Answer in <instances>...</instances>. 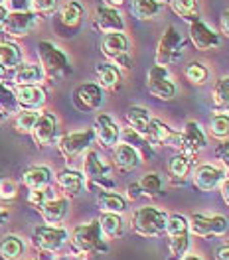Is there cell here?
<instances>
[{
    "mask_svg": "<svg viewBox=\"0 0 229 260\" xmlns=\"http://www.w3.org/2000/svg\"><path fill=\"white\" fill-rule=\"evenodd\" d=\"M71 246L75 252L89 254V252H107V244L99 227V221H89L85 225L73 229L71 233Z\"/></svg>",
    "mask_w": 229,
    "mask_h": 260,
    "instance_id": "6da1fadb",
    "label": "cell"
},
{
    "mask_svg": "<svg viewBox=\"0 0 229 260\" xmlns=\"http://www.w3.org/2000/svg\"><path fill=\"white\" fill-rule=\"evenodd\" d=\"M38 57H40V65L46 71V77L58 79L71 71V65L64 49H60L53 42H48V40L38 42Z\"/></svg>",
    "mask_w": 229,
    "mask_h": 260,
    "instance_id": "7a4b0ae2",
    "label": "cell"
},
{
    "mask_svg": "<svg viewBox=\"0 0 229 260\" xmlns=\"http://www.w3.org/2000/svg\"><path fill=\"white\" fill-rule=\"evenodd\" d=\"M166 221H168L166 213L152 205H147V207H140L134 211L131 225L132 231L140 237H158L166 229Z\"/></svg>",
    "mask_w": 229,
    "mask_h": 260,
    "instance_id": "3957f363",
    "label": "cell"
},
{
    "mask_svg": "<svg viewBox=\"0 0 229 260\" xmlns=\"http://www.w3.org/2000/svg\"><path fill=\"white\" fill-rule=\"evenodd\" d=\"M101 49H103L105 57L113 61V65H119L123 69H131L132 67L131 44H129V38L123 32L105 34L103 40H101Z\"/></svg>",
    "mask_w": 229,
    "mask_h": 260,
    "instance_id": "277c9868",
    "label": "cell"
},
{
    "mask_svg": "<svg viewBox=\"0 0 229 260\" xmlns=\"http://www.w3.org/2000/svg\"><path fill=\"white\" fill-rule=\"evenodd\" d=\"M83 176L87 181L99 185L101 191H113L114 189V181L111 178V166L103 162L95 150H87V154L83 158Z\"/></svg>",
    "mask_w": 229,
    "mask_h": 260,
    "instance_id": "5b68a950",
    "label": "cell"
},
{
    "mask_svg": "<svg viewBox=\"0 0 229 260\" xmlns=\"http://www.w3.org/2000/svg\"><path fill=\"white\" fill-rule=\"evenodd\" d=\"M186 46L182 34L176 30V26H168L164 30L162 38L158 42V48H156V65H172L174 61H178L182 55V49Z\"/></svg>",
    "mask_w": 229,
    "mask_h": 260,
    "instance_id": "8992f818",
    "label": "cell"
},
{
    "mask_svg": "<svg viewBox=\"0 0 229 260\" xmlns=\"http://www.w3.org/2000/svg\"><path fill=\"white\" fill-rule=\"evenodd\" d=\"M69 241V233L58 225H42L34 229L32 243L42 252H58Z\"/></svg>",
    "mask_w": 229,
    "mask_h": 260,
    "instance_id": "52a82bcc",
    "label": "cell"
},
{
    "mask_svg": "<svg viewBox=\"0 0 229 260\" xmlns=\"http://www.w3.org/2000/svg\"><path fill=\"white\" fill-rule=\"evenodd\" d=\"M93 140H95L93 128L67 132V134H64V136L58 140V148H60V154L69 162V160L77 158L79 154H83L87 148L93 144Z\"/></svg>",
    "mask_w": 229,
    "mask_h": 260,
    "instance_id": "ba28073f",
    "label": "cell"
},
{
    "mask_svg": "<svg viewBox=\"0 0 229 260\" xmlns=\"http://www.w3.org/2000/svg\"><path fill=\"white\" fill-rule=\"evenodd\" d=\"M147 89L152 97L160 101H172L176 97V85L170 81L168 69L162 65H152L147 75Z\"/></svg>",
    "mask_w": 229,
    "mask_h": 260,
    "instance_id": "9c48e42d",
    "label": "cell"
},
{
    "mask_svg": "<svg viewBox=\"0 0 229 260\" xmlns=\"http://www.w3.org/2000/svg\"><path fill=\"white\" fill-rule=\"evenodd\" d=\"M71 101H73V107L81 113H95L101 109L103 105V89L99 87L97 83H83L79 87L73 89L71 93Z\"/></svg>",
    "mask_w": 229,
    "mask_h": 260,
    "instance_id": "30bf717a",
    "label": "cell"
},
{
    "mask_svg": "<svg viewBox=\"0 0 229 260\" xmlns=\"http://www.w3.org/2000/svg\"><path fill=\"white\" fill-rule=\"evenodd\" d=\"M188 227H190V233L196 235V237H210V235L221 237V235H225L229 231V223L223 215L206 217V215L194 213L188 219Z\"/></svg>",
    "mask_w": 229,
    "mask_h": 260,
    "instance_id": "8fae6325",
    "label": "cell"
},
{
    "mask_svg": "<svg viewBox=\"0 0 229 260\" xmlns=\"http://www.w3.org/2000/svg\"><path fill=\"white\" fill-rule=\"evenodd\" d=\"M38 14L34 10H28V12H8V16L2 24V30L6 36L10 38H24L32 32L34 28L38 26Z\"/></svg>",
    "mask_w": 229,
    "mask_h": 260,
    "instance_id": "7c38bea8",
    "label": "cell"
},
{
    "mask_svg": "<svg viewBox=\"0 0 229 260\" xmlns=\"http://www.w3.org/2000/svg\"><path fill=\"white\" fill-rule=\"evenodd\" d=\"M30 134H32L34 142L40 148L49 146L58 136V118H55V114L49 113V111H40V116H38V120H36Z\"/></svg>",
    "mask_w": 229,
    "mask_h": 260,
    "instance_id": "4fadbf2b",
    "label": "cell"
},
{
    "mask_svg": "<svg viewBox=\"0 0 229 260\" xmlns=\"http://www.w3.org/2000/svg\"><path fill=\"white\" fill-rule=\"evenodd\" d=\"M145 136H147V140L154 142V144H166V146L182 150V132L172 130L168 124H164L162 120H158V118H150Z\"/></svg>",
    "mask_w": 229,
    "mask_h": 260,
    "instance_id": "5bb4252c",
    "label": "cell"
},
{
    "mask_svg": "<svg viewBox=\"0 0 229 260\" xmlns=\"http://www.w3.org/2000/svg\"><path fill=\"white\" fill-rule=\"evenodd\" d=\"M95 140L103 148H114L121 140V128L109 114H97L95 116Z\"/></svg>",
    "mask_w": 229,
    "mask_h": 260,
    "instance_id": "9a60e30c",
    "label": "cell"
},
{
    "mask_svg": "<svg viewBox=\"0 0 229 260\" xmlns=\"http://www.w3.org/2000/svg\"><path fill=\"white\" fill-rule=\"evenodd\" d=\"M223 179H225L223 168H217L213 164L197 166L196 172H194V185L199 191H204V193H210L213 189H217Z\"/></svg>",
    "mask_w": 229,
    "mask_h": 260,
    "instance_id": "2e32d148",
    "label": "cell"
},
{
    "mask_svg": "<svg viewBox=\"0 0 229 260\" xmlns=\"http://www.w3.org/2000/svg\"><path fill=\"white\" fill-rule=\"evenodd\" d=\"M190 40L199 51H210V49H215L221 46L219 36L213 32L210 26H206L199 18L190 22Z\"/></svg>",
    "mask_w": 229,
    "mask_h": 260,
    "instance_id": "e0dca14e",
    "label": "cell"
},
{
    "mask_svg": "<svg viewBox=\"0 0 229 260\" xmlns=\"http://www.w3.org/2000/svg\"><path fill=\"white\" fill-rule=\"evenodd\" d=\"M206 146H208V140H206L204 130L199 128L196 120H188L182 130V152L186 156L194 158L197 152H202Z\"/></svg>",
    "mask_w": 229,
    "mask_h": 260,
    "instance_id": "ac0fdd59",
    "label": "cell"
},
{
    "mask_svg": "<svg viewBox=\"0 0 229 260\" xmlns=\"http://www.w3.org/2000/svg\"><path fill=\"white\" fill-rule=\"evenodd\" d=\"M95 28L101 34H111V32H125V20L121 16V12L113 8V6H99L95 12V20H93Z\"/></svg>",
    "mask_w": 229,
    "mask_h": 260,
    "instance_id": "d6986e66",
    "label": "cell"
},
{
    "mask_svg": "<svg viewBox=\"0 0 229 260\" xmlns=\"http://www.w3.org/2000/svg\"><path fill=\"white\" fill-rule=\"evenodd\" d=\"M14 95L20 109H38V111L46 105V99H48L44 87L40 85H16Z\"/></svg>",
    "mask_w": 229,
    "mask_h": 260,
    "instance_id": "ffe728a7",
    "label": "cell"
},
{
    "mask_svg": "<svg viewBox=\"0 0 229 260\" xmlns=\"http://www.w3.org/2000/svg\"><path fill=\"white\" fill-rule=\"evenodd\" d=\"M55 181H58L60 189L64 191V195H66L67 199L69 197H77L85 189V176H83V172H77V170L66 168V170L58 172Z\"/></svg>",
    "mask_w": 229,
    "mask_h": 260,
    "instance_id": "44dd1931",
    "label": "cell"
},
{
    "mask_svg": "<svg viewBox=\"0 0 229 260\" xmlns=\"http://www.w3.org/2000/svg\"><path fill=\"white\" fill-rule=\"evenodd\" d=\"M38 211L42 213V217H44V221L48 225H58V223H62L66 219L67 213H69V199L67 197H51Z\"/></svg>",
    "mask_w": 229,
    "mask_h": 260,
    "instance_id": "7402d4cb",
    "label": "cell"
},
{
    "mask_svg": "<svg viewBox=\"0 0 229 260\" xmlns=\"http://www.w3.org/2000/svg\"><path fill=\"white\" fill-rule=\"evenodd\" d=\"M113 162L119 170L131 172L134 168H138L142 160H140V154H138L136 148H132L131 144L123 142V144H117L113 148Z\"/></svg>",
    "mask_w": 229,
    "mask_h": 260,
    "instance_id": "603a6c76",
    "label": "cell"
},
{
    "mask_svg": "<svg viewBox=\"0 0 229 260\" xmlns=\"http://www.w3.org/2000/svg\"><path fill=\"white\" fill-rule=\"evenodd\" d=\"M44 79H46V71L38 63H20L14 69L16 85H40Z\"/></svg>",
    "mask_w": 229,
    "mask_h": 260,
    "instance_id": "cb8c5ba5",
    "label": "cell"
},
{
    "mask_svg": "<svg viewBox=\"0 0 229 260\" xmlns=\"http://www.w3.org/2000/svg\"><path fill=\"white\" fill-rule=\"evenodd\" d=\"M22 183L28 189H42L51 183V170L48 166H32L22 174Z\"/></svg>",
    "mask_w": 229,
    "mask_h": 260,
    "instance_id": "d4e9b609",
    "label": "cell"
},
{
    "mask_svg": "<svg viewBox=\"0 0 229 260\" xmlns=\"http://www.w3.org/2000/svg\"><path fill=\"white\" fill-rule=\"evenodd\" d=\"M95 75H97V85L101 89H119L121 87V71L113 63H99L95 67Z\"/></svg>",
    "mask_w": 229,
    "mask_h": 260,
    "instance_id": "484cf974",
    "label": "cell"
},
{
    "mask_svg": "<svg viewBox=\"0 0 229 260\" xmlns=\"http://www.w3.org/2000/svg\"><path fill=\"white\" fill-rule=\"evenodd\" d=\"M26 252V244L18 235H6L0 241V258L2 260H20Z\"/></svg>",
    "mask_w": 229,
    "mask_h": 260,
    "instance_id": "4316f807",
    "label": "cell"
},
{
    "mask_svg": "<svg viewBox=\"0 0 229 260\" xmlns=\"http://www.w3.org/2000/svg\"><path fill=\"white\" fill-rule=\"evenodd\" d=\"M83 14H85V8H83L81 2H77V0H67V2H64V6L60 8V20L67 28H77L81 24Z\"/></svg>",
    "mask_w": 229,
    "mask_h": 260,
    "instance_id": "83f0119b",
    "label": "cell"
},
{
    "mask_svg": "<svg viewBox=\"0 0 229 260\" xmlns=\"http://www.w3.org/2000/svg\"><path fill=\"white\" fill-rule=\"evenodd\" d=\"M97 205L103 213H121L127 211V199L123 195L114 193V191H99Z\"/></svg>",
    "mask_w": 229,
    "mask_h": 260,
    "instance_id": "f1b7e54d",
    "label": "cell"
},
{
    "mask_svg": "<svg viewBox=\"0 0 229 260\" xmlns=\"http://www.w3.org/2000/svg\"><path fill=\"white\" fill-rule=\"evenodd\" d=\"M99 221V227H101V233H103V237H107V239H117V237H121L123 235V219H121V215H117V213H101V217L97 219Z\"/></svg>",
    "mask_w": 229,
    "mask_h": 260,
    "instance_id": "f546056e",
    "label": "cell"
},
{
    "mask_svg": "<svg viewBox=\"0 0 229 260\" xmlns=\"http://www.w3.org/2000/svg\"><path fill=\"white\" fill-rule=\"evenodd\" d=\"M22 63V49L14 42H0V65H4L6 69H16Z\"/></svg>",
    "mask_w": 229,
    "mask_h": 260,
    "instance_id": "4dcf8cb0",
    "label": "cell"
},
{
    "mask_svg": "<svg viewBox=\"0 0 229 260\" xmlns=\"http://www.w3.org/2000/svg\"><path fill=\"white\" fill-rule=\"evenodd\" d=\"M168 172H170V176H172L174 179L184 181V179L188 178V174L192 172V158L186 156L184 152L176 154V156H172L170 162H168Z\"/></svg>",
    "mask_w": 229,
    "mask_h": 260,
    "instance_id": "1f68e13d",
    "label": "cell"
},
{
    "mask_svg": "<svg viewBox=\"0 0 229 260\" xmlns=\"http://www.w3.org/2000/svg\"><path fill=\"white\" fill-rule=\"evenodd\" d=\"M121 138H123V142H127V144H131L132 148H136L140 156H147V158H152V156H154L152 146L148 144L145 134H140V132H136V130H132V128H127L125 132H121Z\"/></svg>",
    "mask_w": 229,
    "mask_h": 260,
    "instance_id": "d6a6232c",
    "label": "cell"
},
{
    "mask_svg": "<svg viewBox=\"0 0 229 260\" xmlns=\"http://www.w3.org/2000/svg\"><path fill=\"white\" fill-rule=\"evenodd\" d=\"M127 122H129V126H131L132 130L145 134L148 128V122H150V113H148V109L138 107V105L131 107V109L127 111Z\"/></svg>",
    "mask_w": 229,
    "mask_h": 260,
    "instance_id": "836d02e7",
    "label": "cell"
},
{
    "mask_svg": "<svg viewBox=\"0 0 229 260\" xmlns=\"http://www.w3.org/2000/svg\"><path fill=\"white\" fill-rule=\"evenodd\" d=\"M212 101H213V109L217 113L229 111V77H221L219 81L215 83L212 93Z\"/></svg>",
    "mask_w": 229,
    "mask_h": 260,
    "instance_id": "e575fe53",
    "label": "cell"
},
{
    "mask_svg": "<svg viewBox=\"0 0 229 260\" xmlns=\"http://www.w3.org/2000/svg\"><path fill=\"white\" fill-rule=\"evenodd\" d=\"M172 10L184 18L186 22H192L197 18V10H199V0H168Z\"/></svg>",
    "mask_w": 229,
    "mask_h": 260,
    "instance_id": "d590c367",
    "label": "cell"
},
{
    "mask_svg": "<svg viewBox=\"0 0 229 260\" xmlns=\"http://www.w3.org/2000/svg\"><path fill=\"white\" fill-rule=\"evenodd\" d=\"M136 183L140 187V193L147 195V197H158L162 193V178L158 174H154V172L145 174Z\"/></svg>",
    "mask_w": 229,
    "mask_h": 260,
    "instance_id": "8d00e7d4",
    "label": "cell"
},
{
    "mask_svg": "<svg viewBox=\"0 0 229 260\" xmlns=\"http://www.w3.org/2000/svg\"><path fill=\"white\" fill-rule=\"evenodd\" d=\"M18 111H20V107H18L14 89H10L6 83L0 81V113L10 116V114H16Z\"/></svg>",
    "mask_w": 229,
    "mask_h": 260,
    "instance_id": "74e56055",
    "label": "cell"
},
{
    "mask_svg": "<svg viewBox=\"0 0 229 260\" xmlns=\"http://www.w3.org/2000/svg\"><path fill=\"white\" fill-rule=\"evenodd\" d=\"M134 14L140 20H152L160 10H162V2L158 0H134Z\"/></svg>",
    "mask_w": 229,
    "mask_h": 260,
    "instance_id": "f35d334b",
    "label": "cell"
},
{
    "mask_svg": "<svg viewBox=\"0 0 229 260\" xmlns=\"http://www.w3.org/2000/svg\"><path fill=\"white\" fill-rule=\"evenodd\" d=\"M170 239V252L174 258H182L188 248H190V231H182V233H174V235H168Z\"/></svg>",
    "mask_w": 229,
    "mask_h": 260,
    "instance_id": "ab89813d",
    "label": "cell"
},
{
    "mask_svg": "<svg viewBox=\"0 0 229 260\" xmlns=\"http://www.w3.org/2000/svg\"><path fill=\"white\" fill-rule=\"evenodd\" d=\"M38 116H40L38 109H22V111H18L16 120H14V128L18 132H32Z\"/></svg>",
    "mask_w": 229,
    "mask_h": 260,
    "instance_id": "60d3db41",
    "label": "cell"
},
{
    "mask_svg": "<svg viewBox=\"0 0 229 260\" xmlns=\"http://www.w3.org/2000/svg\"><path fill=\"white\" fill-rule=\"evenodd\" d=\"M210 130L215 138H229V114H213L210 118Z\"/></svg>",
    "mask_w": 229,
    "mask_h": 260,
    "instance_id": "b9f144b4",
    "label": "cell"
},
{
    "mask_svg": "<svg viewBox=\"0 0 229 260\" xmlns=\"http://www.w3.org/2000/svg\"><path fill=\"white\" fill-rule=\"evenodd\" d=\"M208 75H210L208 67L204 63H199V61H192L186 67V77H188V81H192L194 85H204V83L208 81Z\"/></svg>",
    "mask_w": 229,
    "mask_h": 260,
    "instance_id": "7bdbcfd3",
    "label": "cell"
},
{
    "mask_svg": "<svg viewBox=\"0 0 229 260\" xmlns=\"http://www.w3.org/2000/svg\"><path fill=\"white\" fill-rule=\"evenodd\" d=\"M51 197H55L53 195V191H51V187H42V189H30V193H28V203L32 205V207H36V209H40L48 199H51Z\"/></svg>",
    "mask_w": 229,
    "mask_h": 260,
    "instance_id": "ee69618b",
    "label": "cell"
},
{
    "mask_svg": "<svg viewBox=\"0 0 229 260\" xmlns=\"http://www.w3.org/2000/svg\"><path fill=\"white\" fill-rule=\"evenodd\" d=\"M16 195H18L16 181H12V179H8V178L0 179V199L10 201V199H14Z\"/></svg>",
    "mask_w": 229,
    "mask_h": 260,
    "instance_id": "f6af8a7d",
    "label": "cell"
},
{
    "mask_svg": "<svg viewBox=\"0 0 229 260\" xmlns=\"http://www.w3.org/2000/svg\"><path fill=\"white\" fill-rule=\"evenodd\" d=\"M60 0H32V10L36 14H49L58 8Z\"/></svg>",
    "mask_w": 229,
    "mask_h": 260,
    "instance_id": "bcb514c9",
    "label": "cell"
},
{
    "mask_svg": "<svg viewBox=\"0 0 229 260\" xmlns=\"http://www.w3.org/2000/svg\"><path fill=\"white\" fill-rule=\"evenodd\" d=\"M8 12H28L32 10V0H4Z\"/></svg>",
    "mask_w": 229,
    "mask_h": 260,
    "instance_id": "7dc6e473",
    "label": "cell"
},
{
    "mask_svg": "<svg viewBox=\"0 0 229 260\" xmlns=\"http://www.w3.org/2000/svg\"><path fill=\"white\" fill-rule=\"evenodd\" d=\"M217 158L223 164V172H225V178H229V142H221L217 150H215Z\"/></svg>",
    "mask_w": 229,
    "mask_h": 260,
    "instance_id": "c3c4849f",
    "label": "cell"
},
{
    "mask_svg": "<svg viewBox=\"0 0 229 260\" xmlns=\"http://www.w3.org/2000/svg\"><path fill=\"white\" fill-rule=\"evenodd\" d=\"M219 28H221V34L229 38V8L221 12V18H219Z\"/></svg>",
    "mask_w": 229,
    "mask_h": 260,
    "instance_id": "681fc988",
    "label": "cell"
},
{
    "mask_svg": "<svg viewBox=\"0 0 229 260\" xmlns=\"http://www.w3.org/2000/svg\"><path fill=\"white\" fill-rule=\"evenodd\" d=\"M215 260H229V243L221 244V246L215 250Z\"/></svg>",
    "mask_w": 229,
    "mask_h": 260,
    "instance_id": "f907efd6",
    "label": "cell"
},
{
    "mask_svg": "<svg viewBox=\"0 0 229 260\" xmlns=\"http://www.w3.org/2000/svg\"><path fill=\"white\" fill-rule=\"evenodd\" d=\"M219 191H221V197H223V201L227 203V207H229V178H225L219 183Z\"/></svg>",
    "mask_w": 229,
    "mask_h": 260,
    "instance_id": "816d5d0a",
    "label": "cell"
},
{
    "mask_svg": "<svg viewBox=\"0 0 229 260\" xmlns=\"http://www.w3.org/2000/svg\"><path fill=\"white\" fill-rule=\"evenodd\" d=\"M127 191H129V199H138V197H142L138 183H131V185L127 187Z\"/></svg>",
    "mask_w": 229,
    "mask_h": 260,
    "instance_id": "f5cc1de1",
    "label": "cell"
},
{
    "mask_svg": "<svg viewBox=\"0 0 229 260\" xmlns=\"http://www.w3.org/2000/svg\"><path fill=\"white\" fill-rule=\"evenodd\" d=\"M6 16H8V8L4 4H0V30H2V24H4Z\"/></svg>",
    "mask_w": 229,
    "mask_h": 260,
    "instance_id": "db71d44e",
    "label": "cell"
},
{
    "mask_svg": "<svg viewBox=\"0 0 229 260\" xmlns=\"http://www.w3.org/2000/svg\"><path fill=\"white\" fill-rule=\"evenodd\" d=\"M107 6H113V8H119V6H123L125 4V0H103Z\"/></svg>",
    "mask_w": 229,
    "mask_h": 260,
    "instance_id": "11a10c76",
    "label": "cell"
},
{
    "mask_svg": "<svg viewBox=\"0 0 229 260\" xmlns=\"http://www.w3.org/2000/svg\"><path fill=\"white\" fill-rule=\"evenodd\" d=\"M6 221H8V211L6 209H0V227L6 225Z\"/></svg>",
    "mask_w": 229,
    "mask_h": 260,
    "instance_id": "9f6ffc18",
    "label": "cell"
},
{
    "mask_svg": "<svg viewBox=\"0 0 229 260\" xmlns=\"http://www.w3.org/2000/svg\"><path fill=\"white\" fill-rule=\"evenodd\" d=\"M6 77H8V69L4 65H0V81H4Z\"/></svg>",
    "mask_w": 229,
    "mask_h": 260,
    "instance_id": "6f0895ef",
    "label": "cell"
},
{
    "mask_svg": "<svg viewBox=\"0 0 229 260\" xmlns=\"http://www.w3.org/2000/svg\"><path fill=\"white\" fill-rule=\"evenodd\" d=\"M178 260H204V258H202V256H197V254H190V256H186V254H184V256L178 258Z\"/></svg>",
    "mask_w": 229,
    "mask_h": 260,
    "instance_id": "680465c9",
    "label": "cell"
},
{
    "mask_svg": "<svg viewBox=\"0 0 229 260\" xmlns=\"http://www.w3.org/2000/svg\"><path fill=\"white\" fill-rule=\"evenodd\" d=\"M4 118H6V114H4V113H0V120H4Z\"/></svg>",
    "mask_w": 229,
    "mask_h": 260,
    "instance_id": "91938a15",
    "label": "cell"
},
{
    "mask_svg": "<svg viewBox=\"0 0 229 260\" xmlns=\"http://www.w3.org/2000/svg\"><path fill=\"white\" fill-rule=\"evenodd\" d=\"M2 2H4V0H0V4H2Z\"/></svg>",
    "mask_w": 229,
    "mask_h": 260,
    "instance_id": "94428289",
    "label": "cell"
}]
</instances>
